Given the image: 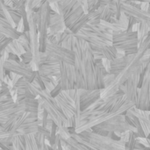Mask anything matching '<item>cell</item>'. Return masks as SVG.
<instances>
[{"mask_svg":"<svg viewBox=\"0 0 150 150\" xmlns=\"http://www.w3.org/2000/svg\"><path fill=\"white\" fill-rule=\"evenodd\" d=\"M134 106V104L127 100L123 91L120 90L107 98H100L87 108L81 111L75 127V133L91 129L96 125L124 114Z\"/></svg>","mask_w":150,"mask_h":150,"instance_id":"obj_1","label":"cell"},{"mask_svg":"<svg viewBox=\"0 0 150 150\" xmlns=\"http://www.w3.org/2000/svg\"><path fill=\"white\" fill-rule=\"evenodd\" d=\"M70 135L62 140L71 150H125V142L108 135H102L87 129L75 133L73 127L68 128Z\"/></svg>","mask_w":150,"mask_h":150,"instance_id":"obj_2","label":"cell"},{"mask_svg":"<svg viewBox=\"0 0 150 150\" xmlns=\"http://www.w3.org/2000/svg\"><path fill=\"white\" fill-rule=\"evenodd\" d=\"M38 99L27 98L18 102H11L0 105V125H4L6 121L12 123L18 116L25 112H29L37 116Z\"/></svg>","mask_w":150,"mask_h":150,"instance_id":"obj_3","label":"cell"},{"mask_svg":"<svg viewBox=\"0 0 150 150\" xmlns=\"http://www.w3.org/2000/svg\"><path fill=\"white\" fill-rule=\"evenodd\" d=\"M73 36L94 47H102L112 45V33L101 23L99 25H90L87 23Z\"/></svg>","mask_w":150,"mask_h":150,"instance_id":"obj_4","label":"cell"},{"mask_svg":"<svg viewBox=\"0 0 150 150\" xmlns=\"http://www.w3.org/2000/svg\"><path fill=\"white\" fill-rule=\"evenodd\" d=\"M91 129L102 135H107L108 133H114L118 139H120V134L125 132H132L136 134V128L131 124L125 113L96 125Z\"/></svg>","mask_w":150,"mask_h":150,"instance_id":"obj_5","label":"cell"},{"mask_svg":"<svg viewBox=\"0 0 150 150\" xmlns=\"http://www.w3.org/2000/svg\"><path fill=\"white\" fill-rule=\"evenodd\" d=\"M36 98L40 102L44 110L47 112L48 118L57 126V127H65L69 128V122L66 117L61 112L59 106L56 104L55 99L46 90H41L40 87L36 90Z\"/></svg>","mask_w":150,"mask_h":150,"instance_id":"obj_6","label":"cell"},{"mask_svg":"<svg viewBox=\"0 0 150 150\" xmlns=\"http://www.w3.org/2000/svg\"><path fill=\"white\" fill-rule=\"evenodd\" d=\"M138 34L136 31L115 32L112 34V45L119 53L124 55L134 54L138 52Z\"/></svg>","mask_w":150,"mask_h":150,"instance_id":"obj_7","label":"cell"},{"mask_svg":"<svg viewBox=\"0 0 150 150\" xmlns=\"http://www.w3.org/2000/svg\"><path fill=\"white\" fill-rule=\"evenodd\" d=\"M27 17L29 22V46L33 54L32 69L34 71L38 70L40 65V50H39V33L37 30L36 20L34 18V11H27Z\"/></svg>","mask_w":150,"mask_h":150,"instance_id":"obj_8","label":"cell"},{"mask_svg":"<svg viewBox=\"0 0 150 150\" xmlns=\"http://www.w3.org/2000/svg\"><path fill=\"white\" fill-rule=\"evenodd\" d=\"M45 53L48 57L55 59L60 62H64L69 65H74L75 63V54L72 50L54 44L48 40L47 41Z\"/></svg>","mask_w":150,"mask_h":150,"instance_id":"obj_9","label":"cell"},{"mask_svg":"<svg viewBox=\"0 0 150 150\" xmlns=\"http://www.w3.org/2000/svg\"><path fill=\"white\" fill-rule=\"evenodd\" d=\"M150 69L146 72L143 82L137 90V98L134 107L142 111H149L150 102Z\"/></svg>","mask_w":150,"mask_h":150,"instance_id":"obj_10","label":"cell"},{"mask_svg":"<svg viewBox=\"0 0 150 150\" xmlns=\"http://www.w3.org/2000/svg\"><path fill=\"white\" fill-rule=\"evenodd\" d=\"M50 10H51V6L49 3L46 2L39 7L36 12H34V18L36 20L39 36L47 37V35L49 19H50Z\"/></svg>","mask_w":150,"mask_h":150,"instance_id":"obj_11","label":"cell"},{"mask_svg":"<svg viewBox=\"0 0 150 150\" xmlns=\"http://www.w3.org/2000/svg\"><path fill=\"white\" fill-rule=\"evenodd\" d=\"M143 66L142 65L138 69H136L125 82L124 84L120 86V91H123L125 98L127 100L133 102L135 104L136 102V98H137V90H138V81H139V76L141 74V71L142 69Z\"/></svg>","mask_w":150,"mask_h":150,"instance_id":"obj_12","label":"cell"},{"mask_svg":"<svg viewBox=\"0 0 150 150\" xmlns=\"http://www.w3.org/2000/svg\"><path fill=\"white\" fill-rule=\"evenodd\" d=\"M142 3L135 2H122L121 3V12L127 17H134L139 19L141 22L150 23V12L142 10L141 8Z\"/></svg>","mask_w":150,"mask_h":150,"instance_id":"obj_13","label":"cell"},{"mask_svg":"<svg viewBox=\"0 0 150 150\" xmlns=\"http://www.w3.org/2000/svg\"><path fill=\"white\" fill-rule=\"evenodd\" d=\"M4 69L6 71L16 74L21 77H24L27 82L32 83L36 76V71L26 67V64L22 62H14L11 60H6L4 62Z\"/></svg>","mask_w":150,"mask_h":150,"instance_id":"obj_14","label":"cell"},{"mask_svg":"<svg viewBox=\"0 0 150 150\" xmlns=\"http://www.w3.org/2000/svg\"><path fill=\"white\" fill-rule=\"evenodd\" d=\"M59 83L62 87V91L73 90L74 89V66L60 62V77Z\"/></svg>","mask_w":150,"mask_h":150,"instance_id":"obj_15","label":"cell"},{"mask_svg":"<svg viewBox=\"0 0 150 150\" xmlns=\"http://www.w3.org/2000/svg\"><path fill=\"white\" fill-rule=\"evenodd\" d=\"M56 101L57 105L59 106L61 112L62 114L66 117L68 122H69V128L73 127L75 129V119H76V112L74 105L68 101L62 94L61 92L54 98Z\"/></svg>","mask_w":150,"mask_h":150,"instance_id":"obj_16","label":"cell"},{"mask_svg":"<svg viewBox=\"0 0 150 150\" xmlns=\"http://www.w3.org/2000/svg\"><path fill=\"white\" fill-rule=\"evenodd\" d=\"M37 72L40 76H53L59 79L60 62L47 56L46 61L43 63L40 64Z\"/></svg>","mask_w":150,"mask_h":150,"instance_id":"obj_17","label":"cell"},{"mask_svg":"<svg viewBox=\"0 0 150 150\" xmlns=\"http://www.w3.org/2000/svg\"><path fill=\"white\" fill-rule=\"evenodd\" d=\"M66 28L64 24V18L62 15L57 13L54 10H50V19L47 34H55L64 31Z\"/></svg>","mask_w":150,"mask_h":150,"instance_id":"obj_18","label":"cell"},{"mask_svg":"<svg viewBox=\"0 0 150 150\" xmlns=\"http://www.w3.org/2000/svg\"><path fill=\"white\" fill-rule=\"evenodd\" d=\"M100 91L101 90H92L87 91L81 89L80 90V110L83 111L87 108L89 105L93 104L96 100L100 98Z\"/></svg>","mask_w":150,"mask_h":150,"instance_id":"obj_19","label":"cell"},{"mask_svg":"<svg viewBox=\"0 0 150 150\" xmlns=\"http://www.w3.org/2000/svg\"><path fill=\"white\" fill-rule=\"evenodd\" d=\"M129 59H130V54L129 55L123 54V55L116 57L112 61H110L108 73L117 76L120 72H121L127 67V65L129 62Z\"/></svg>","mask_w":150,"mask_h":150,"instance_id":"obj_20","label":"cell"},{"mask_svg":"<svg viewBox=\"0 0 150 150\" xmlns=\"http://www.w3.org/2000/svg\"><path fill=\"white\" fill-rule=\"evenodd\" d=\"M84 11L83 6L79 2H76L75 5L64 15V24L67 28H69Z\"/></svg>","mask_w":150,"mask_h":150,"instance_id":"obj_21","label":"cell"},{"mask_svg":"<svg viewBox=\"0 0 150 150\" xmlns=\"http://www.w3.org/2000/svg\"><path fill=\"white\" fill-rule=\"evenodd\" d=\"M0 33L12 40H17L20 35V32L12 27L10 23L4 18V17H0Z\"/></svg>","mask_w":150,"mask_h":150,"instance_id":"obj_22","label":"cell"},{"mask_svg":"<svg viewBox=\"0 0 150 150\" xmlns=\"http://www.w3.org/2000/svg\"><path fill=\"white\" fill-rule=\"evenodd\" d=\"M88 23V14L87 12H83L69 27V31L72 33V34H76L79 30H81L86 24Z\"/></svg>","mask_w":150,"mask_h":150,"instance_id":"obj_23","label":"cell"},{"mask_svg":"<svg viewBox=\"0 0 150 150\" xmlns=\"http://www.w3.org/2000/svg\"><path fill=\"white\" fill-rule=\"evenodd\" d=\"M5 51L8 54H14L18 56H20L25 52V49L21 46V44L18 41V40H12L6 47Z\"/></svg>","mask_w":150,"mask_h":150,"instance_id":"obj_24","label":"cell"},{"mask_svg":"<svg viewBox=\"0 0 150 150\" xmlns=\"http://www.w3.org/2000/svg\"><path fill=\"white\" fill-rule=\"evenodd\" d=\"M149 29H150V23L147 22H140L137 25V34H138V40L139 42L142 41L145 37L147 35L149 34Z\"/></svg>","mask_w":150,"mask_h":150,"instance_id":"obj_25","label":"cell"},{"mask_svg":"<svg viewBox=\"0 0 150 150\" xmlns=\"http://www.w3.org/2000/svg\"><path fill=\"white\" fill-rule=\"evenodd\" d=\"M101 51H102L104 59H107L108 61L114 60L117 57V55H118V51H117V49L112 45L102 47H101Z\"/></svg>","mask_w":150,"mask_h":150,"instance_id":"obj_26","label":"cell"},{"mask_svg":"<svg viewBox=\"0 0 150 150\" xmlns=\"http://www.w3.org/2000/svg\"><path fill=\"white\" fill-rule=\"evenodd\" d=\"M98 11L99 12V15H100V19L102 21H109L111 19V18H113L112 17V11L110 10V8L108 7V5H101L98 9Z\"/></svg>","mask_w":150,"mask_h":150,"instance_id":"obj_27","label":"cell"},{"mask_svg":"<svg viewBox=\"0 0 150 150\" xmlns=\"http://www.w3.org/2000/svg\"><path fill=\"white\" fill-rule=\"evenodd\" d=\"M88 14V24L90 25H99L101 22L100 15L98 10H91L87 11Z\"/></svg>","mask_w":150,"mask_h":150,"instance_id":"obj_28","label":"cell"},{"mask_svg":"<svg viewBox=\"0 0 150 150\" xmlns=\"http://www.w3.org/2000/svg\"><path fill=\"white\" fill-rule=\"evenodd\" d=\"M11 150H25L22 135H15L12 137L11 141Z\"/></svg>","mask_w":150,"mask_h":150,"instance_id":"obj_29","label":"cell"},{"mask_svg":"<svg viewBox=\"0 0 150 150\" xmlns=\"http://www.w3.org/2000/svg\"><path fill=\"white\" fill-rule=\"evenodd\" d=\"M141 21L134 17H127V31L130 32V31H134V26L137 25Z\"/></svg>","mask_w":150,"mask_h":150,"instance_id":"obj_30","label":"cell"},{"mask_svg":"<svg viewBox=\"0 0 150 150\" xmlns=\"http://www.w3.org/2000/svg\"><path fill=\"white\" fill-rule=\"evenodd\" d=\"M19 58H20V61H21L23 63L28 64V63L32 62V61H33V54H32L31 52H24V53L19 56Z\"/></svg>","mask_w":150,"mask_h":150,"instance_id":"obj_31","label":"cell"},{"mask_svg":"<svg viewBox=\"0 0 150 150\" xmlns=\"http://www.w3.org/2000/svg\"><path fill=\"white\" fill-rule=\"evenodd\" d=\"M12 40V39L9 38V37H6L4 36L1 40H0V53L2 54L4 51H5V48L6 47L9 45V43Z\"/></svg>","mask_w":150,"mask_h":150,"instance_id":"obj_32","label":"cell"},{"mask_svg":"<svg viewBox=\"0 0 150 150\" xmlns=\"http://www.w3.org/2000/svg\"><path fill=\"white\" fill-rule=\"evenodd\" d=\"M137 142H139L140 144L143 145L146 148H149V137H137L136 138Z\"/></svg>","mask_w":150,"mask_h":150,"instance_id":"obj_33","label":"cell"},{"mask_svg":"<svg viewBox=\"0 0 150 150\" xmlns=\"http://www.w3.org/2000/svg\"><path fill=\"white\" fill-rule=\"evenodd\" d=\"M61 91H62V87H61V84H60V83H59L56 84V85L54 87V89L50 91V95H51L53 98H54V97H56Z\"/></svg>","mask_w":150,"mask_h":150,"instance_id":"obj_34","label":"cell"},{"mask_svg":"<svg viewBox=\"0 0 150 150\" xmlns=\"http://www.w3.org/2000/svg\"><path fill=\"white\" fill-rule=\"evenodd\" d=\"M7 60H11V61H14V62H21L19 56H18V55H16L14 54H8Z\"/></svg>","mask_w":150,"mask_h":150,"instance_id":"obj_35","label":"cell"},{"mask_svg":"<svg viewBox=\"0 0 150 150\" xmlns=\"http://www.w3.org/2000/svg\"><path fill=\"white\" fill-rule=\"evenodd\" d=\"M123 2H135V3H149L150 0H123Z\"/></svg>","mask_w":150,"mask_h":150,"instance_id":"obj_36","label":"cell"},{"mask_svg":"<svg viewBox=\"0 0 150 150\" xmlns=\"http://www.w3.org/2000/svg\"><path fill=\"white\" fill-rule=\"evenodd\" d=\"M59 1H62V0H48L47 2H48V3H49V4L51 5V4H55V3H57V2H59Z\"/></svg>","mask_w":150,"mask_h":150,"instance_id":"obj_37","label":"cell"},{"mask_svg":"<svg viewBox=\"0 0 150 150\" xmlns=\"http://www.w3.org/2000/svg\"><path fill=\"white\" fill-rule=\"evenodd\" d=\"M47 150H58V149H53V148H51L49 145H47Z\"/></svg>","mask_w":150,"mask_h":150,"instance_id":"obj_38","label":"cell"},{"mask_svg":"<svg viewBox=\"0 0 150 150\" xmlns=\"http://www.w3.org/2000/svg\"><path fill=\"white\" fill-rule=\"evenodd\" d=\"M0 149H1V148H0Z\"/></svg>","mask_w":150,"mask_h":150,"instance_id":"obj_39","label":"cell"},{"mask_svg":"<svg viewBox=\"0 0 150 150\" xmlns=\"http://www.w3.org/2000/svg\"><path fill=\"white\" fill-rule=\"evenodd\" d=\"M0 150H3V149H0Z\"/></svg>","mask_w":150,"mask_h":150,"instance_id":"obj_40","label":"cell"},{"mask_svg":"<svg viewBox=\"0 0 150 150\" xmlns=\"http://www.w3.org/2000/svg\"></svg>","mask_w":150,"mask_h":150,"instance_id":"obj_41","label":"cell"},{"mask_svg":"<svg viewBox=\"0 0 150 150\" xmlns=\"http://www.w3.org/2000/svg\"><path fill=\"white\" fill-rule=\"evenodd\" d=\"M17 1H18V0H17Z\"/></svg>","mask_w":150,"mask_h":150,"instance_id":"obj_42","label":"cell"}]
</instances>
